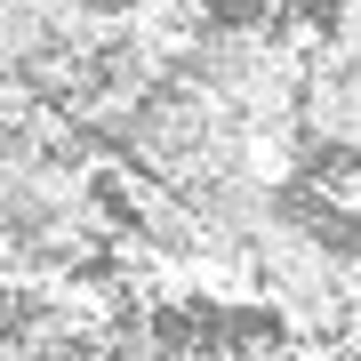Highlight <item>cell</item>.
<instances>
[{"mask_svg":"<svg viewBox=\"0 0 361 361\" xmlns=\"http://www.w3.org/2000/svg\"><path fill=\"white\" fill-rule=\"evenodd\" d=\"M289 137H297V153H305V161L353 153V137H361V89H353V65H322V56H313V65L297 73Z\"/></svg>","mask_w":361,"mask_h":361,"instance_id":"6da1fadb","label":"cell"}]
</instances>
